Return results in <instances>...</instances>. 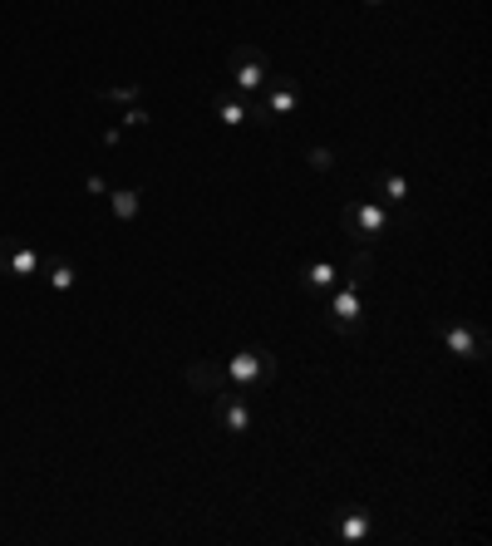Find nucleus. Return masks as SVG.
Returning a JSON list of instances; mask_svg holds the SVG:
<instances>
[{
  "mask_svg": "<svg viewBox=\"0 0 492 546\" xmlns=\"http://www.w3.org/2000/svg\"><path fill=\"white\" fill-rule=\"evenodd\" d=\"M369 281H374V256L369 251H355V261L340 271V281H335V296L325 305V325L335 330V335H355L360 330V320H365V291Z\"/></svg>",
  "mask_w": 492,
  "mask_h": 546,
  "instance_id": "nucleus-1",
  "label": "nucleus"
},
{
  "mask_svg": "<svg viewBox=\"0 0 492 546\" xmlns=\"http://www.w3.org/2000/svg\"><path fill=\"white\" fill-rule=\"evenodd\" d=\"M276 350H266V345H246L242 355H232V360H222V374H227V389H242V394H261L271 379H276Z\"/></svg>",
  "mask_w": 492,
  "mask_h": 546,
  "instance_id": "nucleus-2",
  "label": "nucleus"
},
{
  "mask_svg": "<svg viewBox=\"0 0 492 546\" xmlns=\"http://www.w3.org/2000/svg\"><path fill=\"white\" fill-rule=\"evenodd\" d=\"M340 227H345V237H355L360 246H369L389 232V212H384V202H374V197H355V202H345Z\"/></svg>",
  "mask_w": 492,
  "mask_h": 546,
  "instance_id": "nucleus-3",
  "label": "nucleus"
},
{
  "mask_svg": "<svg viewBox=\"0 0 492 546\" xmlns=\"http://www.w3.org/2000/svg\"><path fill=\"white\" fill-rule=\"evenodd\" d=\"M212 424L222 428V433L246 438V433L256 428V404H251V394H242V389H217V394H212Z\"/></svg>",
  "mask_w": 492,
  "mask_h": 546,
  "instance_id": "nucleus-4",
  "label": "nucleus"
},
{
  "mask_svg": "<svg viewBox=\"0 0 492 546\" xmlns=\"http://www.w3.org/2000/svg\"><path fill=\"white\" fill-rule=\"evenodd\" d=\"M227 79L242 89V94H261L266 84H271V64H266V55L261 50H237L232 60H227Z\"/></svg>",
  "mask_w": 492,
  "mask_h": 546,
  "instance_id": "nucleus-5",
  "label": "nucleus"
},
{
  "mask_svg": "<svg viewBox=\"0 0 492 546\" xmlns=\"http://www.w3.org/2000/svg\"><path fill=\"white\" fill-rule=\"evenodd\" d=\"M330 532H335L345 546L369 542V532H374V512L360 507V502H345V507H335V512H330Z\"/></svg>",
  "mask_w": 492,
  "mask_h": 546,
  "instance_id": "nucleus-6",
  "label": "nucleus"
},
{
  "mask_svg": "<svg viewBox=\"0 0 492 546\" xmlns=\"http://www.w3.org/2000/svg\"><path fill=\"white\" fill-rule=\"evenodd\" d=\"M443 345H448V355H458V360H483V355H488L483 330H473L468 320H453V325L443 330Z\"/></svg>",
  "mask_w": 492,
  "mask_h": 546,
  "instance_id": "nucleus-7",
  "label": "nucleus"
},
{
  "mask_svg": "<svg viewBox=\"0 0 492 546\" xmlns=\"http://www.w3.org/2000/svg\"><path fill=\"white\" fill-rule=\"evenodd\" d=\"M296 104H301V84L296 79H271L266 99H261V114H266V123L286 119V114H296Z\"/></svg>",
  "mask_w": 492,
  "mask_h": 546,
  "instance_id": "nucleus-8",
  "label": "nucleus"
},
{
  "mask_svg": "<svg viewBox=\"0 0 492 546\" xmlns=\"http://www.w3.org/2000/svg\"><path fill=\"white\" fill-rule=\"evenodd\" d=\"M217 119L227 123V128H242V123H266V114H261V104H246V99H237L232 89H217Z\"/></svg>",
  "mask_w": 492,
  "mask_h": 546,
  "instance_id": "nucleus-9",
  "label": "nucleus"
},
{
  "mask_svg": "<svg viewBox=\"0 0 492 546\" xmlns=\"http://www.w3.org/2000/svg\"><path fill=\"white\" fill-rule=\"evenodd\" d=\"M187 389H197V394H217V389H227L222 360H197V364H187Z\"/></svg>",
  "mask_w": 492,
  "mask_h": 546,
  "instance_id": "nucleus-10",
  "label": "nucleus"
},
{
  "mask_svg": "<svg viewBox=\"0 0 492 546\" xmlns=\"http://www.w3.org/2000/svg\"><path fill=\"white\" fill-rule=\"evenodd\" d=\"M335 281H340V266H335V261H310L306 271H301V286H306L310 296L335 291Z\"/></svg>",
  "mask_w": 492,
  "mask_h": 546,
  "instance_id": "nucleus-11",
  "label": "nucleus"
},
{
  "mask_svg": "<svg viewBox=\"0 0 492 546\" xmlns=\"http://www.w3.org/2000/svg\"><path fill=\"white\" fill-rule=\"evenodd\" d=\"M138 207H143V192H138V187H119V192H109V212H114L119 222H133Z\"/></svg>",
  "mask_w": 492,
  "mask_h": 546,
  "instance_id": "nucleus-12",
  "label": "nucleus"
},
{
  "mask_svg": "<svg viewBox=\"0 0 492 546\" xmlns=\"http://www.w3.org/2000/svg\"><path fill=\"white\" fill-rule=\"evenodd\" d=\"M45 261H40V251L35 246H20V251H5V271L10 276H35Z\"/></svg>",
  "mask_w": 492,
  "mask_h": 546,
  "instance_id": "nucleus-13",
  "label": "nucleus"
},
{
  "mask_svg": "<svg viewBox=\"0 0 492 546\" xmlns=\"http://www.w3.org/2000/svg\"><path fill=\"white\" fill-rule=\"evenodd\" d=\"M374 192H379L384 202H409V178H399V173H374Z\"/></svg>",
  "mask_w": 492,
  "mask_h": 546,
  "instance_id": "nucleus-14",
  "label": "nucleus"
},
{
  "mask_svg": "<svg viewBox=\"0 0 492 546\" xmlns=\"http://www.w3.org/2000/svg\"><path fill=\"white\" fill-rule=\"evenodd\" d=\"M138 94H143V84H104L99 89L104 104H138Z\"/></svg>",
  "mask_w": 492,
  "mask_h": 546,
  "instance_id": "nucleus-15",
  "label": "nucleus"
},
{
  "mask_svg": "<svg viewBox=\"0 0 492 546\" xmlns=\"http://www.w3.org/2000/svg\"><path fill=\"white\" fill-rule=\"evenodd\" d=\"M50 286H55V291H69V286H74V266H69V261H55V266H50Z\"/></svg>",
  "mask_w": 492,
  "mask_h": 546,
  "instance_id": "nucleus-16",
  "label": "nucleus"
},
{
  "mask_svg": "<svg viewBox=\"0 0 492 546\" xmlns=\"http://www.w3.org/2000/svg\"><path fill=\"white\" fill-rule=\"evenodd\" d=\"M143 123H153V114H148L143 104H128V109H123V128H143Z\"/></svg>",
  "mask_w": 492,
  "mask_h": 546,
  "instance_id": "nucleus-17",
  "label": "nucleus"
},
{
  "mask_svg": "<svg viewBox=\"0 0 492 546\" xmlns=\"http://www.w3.org/2000/svg\"><path fill=\"white\" fill-rule=\"evenodd\" d=\"M310 168H315V173H330V168H335L330 148H310Z\"/></svg>",
  "mask_w": 492,
  "mask_h": 546,
  "instance_id": "nucleus-18",
  "label": "nucleus"
},
{
  "mask_svg": "<svg viewBox=\"0 0 492 546\" xmlns=\"http://www.w3.org/2000/svg\"><path fill=\"white\" fill-rule=\"evenodd\" d=\"M365 5H384V0H365Z\"/></svg>",
  "mask_w": 492,
  "mask_h": 546,
  "instance_id": "nucleus-19",
  "label": "nucleus"
}]
</instances>
